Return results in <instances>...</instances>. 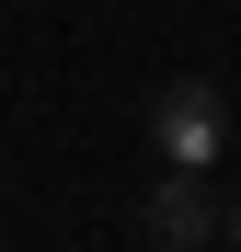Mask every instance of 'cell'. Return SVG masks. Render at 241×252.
I'll return each mask as SVG.
<instances>
[{
    "label": "cell",
    "mask_w": 241,
    "mask_h": 252,
    "mask_svg": "<svg viewBox=\"0 0 241 252\" xmlns=\"http://www.w3.org/2000/svg\"><path fill=\"white\" fill-rule=\"evenodd\" d=\"M218 115H230V103L207 92V80H172V92H149V149L172 160V172H207V160H218V138H230Z\"/></svg>",
    "instance_id": "6da1fadb"
},
{
    "label": "cell",
    "mask_w": 241,
    "mask_h": 252,
    "mask_svg": "<svg viewBox=\"0 0 241 252\" xmlns=\"http://www.w3.org/2000/svg\"><path fill=\"white\" fill-rule=\"evenodd\" d=\"M149 229L172 241V252L218 241V195H207V172H161V184H149Z\"/></svg>",
    "instance_id": "7a4b0ae2"
},
{
    "label": "cell",
    "mask_w": 241,
    "mask_h": 252,
    "mask_svg": "<svg viewBox=\"0 0 241 252\" xmlns=\"http://www.w3.org/2000/svg\"><path fill=\"white\" fill-rule=\"evenodd\" d=\"M218 229H230V241H241V206H218Z\"/></svg>",
    "instance_id": "3957f363"
}]
</instances>
